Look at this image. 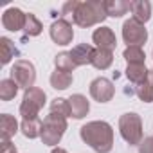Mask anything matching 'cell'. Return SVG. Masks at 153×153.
<instances>
[{
  "label": "cell",
  "instance_id": "6da1fadb",
  "mask_svg": "<svg viewBox=\"0 0 153 153\" xmlns=\"http://www.w3.org/2000/svg\"><path fill=\"white\" fill-rule=\"evenodd\" d=\"M79 137L96 153H110L114 148V130L106 121H90L79 130Z\"/></svg>",
  "mask_w": 153,
  "mask_h": 153
},
{
  "label": "cell",
  "instance_id": "7a4b0ae2",
  "mask_svg": "<svg viewBox=\"0 0 153 153\" xmlns=\"http://www.w3.org/2000/svg\"><path fill=\"white\" fill-rule=\"evenodd\" d=\"M106 7L105 2L101 0H87V2H79L74 11L72 22L79 27H92L106 20Z\"/></svg>",
  "mask_w": 153,
  "mask_h": 153
},
{
  "label": "cell",
  "instance_id": "3957f363",
  "mask_svg": "<svg viewBox=\"0 0 153 153\" xmlns=\"http://www.w3.org/2000/svg\"><path fill=\"white\" fill-rule=\"evenodd\" d=\"M67 117H61V115H56V114H51L43 119V126H42V142L45 146H58L65 130H67Z\"/></svg>",
  "mask_w": 153,
  "mask_h": 153
},
{
  "label": "cell",
  "instance_id": "277c9868",
  "mask_svg": "<svg viewBox=\"0 0 153 153\" xmlns=\"http://www.w3.org/2000/svg\"><path fill=\"white\" fill-rule=\"evenodd\" d=\"M119 133L130 146L140 144L142 142V119H140V115L135 112L123 114L119 117Z\"/></svg>",
  "mask_w": 153,
  "mask_h": 153
},
{
  "label": "cell",
  "instance_id": "5b68a950",
  "mask_svg": "<svg viewBox=\"0 0 153 153\" xmlns=\"http://www.w3.org/2000/svg\"><path fill=\"white\" fill-rule=\"evenodd\" d=\"M45 99H47L45 92L42 88H38V87H33V88L25 90L24 99L20 103V115H22V119H34V117H38L40 110L45 106Z\"/></svg>",
  "mask_w": 153,
  "mask_h": 153
},
{
  "label": "cell",
  "instance_id": "8992f818",
  "mask_svg": "<svg viewBox=\"0 0 153 153\" xmlns=\"http://www.w3.org/2000/svg\"><path fill=\"white\" fill-rule=\"evenodd\" d=\"M11 79L16 81L20 88H33L36 81V68L31 61L27 59H16L15 65L11 67Z\"/></svg>",
  "mask_w": 153,
  "mask_h": 153
},
{
  "label": "cell",
  "instance_id": "52a82bcc",
  "mask_svg": "<svg viewBox=\"0 0 153 153\" xmlns=\"http://www.w3.org/2000/svg\"><path fill=\"white\" fill-rule=\"evenodd\" d=\"M123 40L128 47H142L148 40V31L144 24L130 18L123 24Z\"/></svg>",
  "mask_w": 153,
  "mask_h": 153
},
{
  "label": "cell",
  "instance_id": "ba28073f",
  "mask_svg": "<svg viewBox=\"0 0 153 153\" xmlns=\"http://www.w3.org/2000/svg\"><path fill=\"white\" fill-rule=\"evenodd\" d=\"M88 90H90L92 99L97 101V103H108V101H112V97L115 96V87H114V83H112L110 79H106V78H96V79L90 83Z\"/></svg>",
  "mask_w": 153,
  "mask_h": 153
},
{
  "label": "cell",
  "instance_id": "9c48e42d",
  "mask_svg": "<svg viewBox=\"0 0 153 153\" xmlns=\"http://www.w3.org/2000/svg\"><path fill=\"white\" fill-rule=\"evenodd\" d=\"M49 34L52 38L54 43L58 45H68L72 43V38H74V29H72V24L65 18H58L56 22H52L51 29H49Z\"/></svg>",
  "mask_w": 153,
  "mask_h": 153
},
{
  "label": "cell",
  "instance_id": "30bf717a",
  "mask_svg": "<svg viewBox=\"0 0 153 153\" xmlns=\"http://www.w3.org/2000/svg\"><path fill=\"white\" fill-rule=\"evenodd\" d=\"M25 22H27V13H24L18 7H9L2 15V25H4V29H7L11 33L24 31L25 29Z\"/></svg>",
  "mask_w": 153,
  "mask_h": 153
},
{
  "label": "cell",
  "instance_id": "8fae6325",
  "mask_svg": "<svg viewBox=\"0 0 153 153\" xmlns=\"http://www.w3.org/2000/svg\"><path fill=\"white\" fill-rule=\"evenodd\" d=\"M92 40L97 45V49H106V51H112L114 52L115 47H117V38H115L114 31L110 27H105V25L94 31Z\"/></svg>",
  "mask_w": 153,
  "mask_h": 153
},
{
  "label": "cell",
  "instance_id": "7c38bea8",
  "mask_svg": "<svg viewBox=\"0 0 153 153\" xmlns=\"http://www.w3.org/2000/svg\"><path fill=\"white\" fill-rule=\"evenodd\" d=\"M94 47L90 43H79L70 51V58L76 63V67H83V65H92V56H94Z\"/></svg>",
  "mask_w": 153,
  "mask_h": 153
},
{
  "label": "cell",
  "instance_id": "4fadbf2b",
  "mask_svg": "<svg viewBox=\"0 0 153 153\" xmlns=\"http://www.w3.org/2000/svg\"><path fill=\"white\" fill-rule=\"evenodd\" d=\"M68 103H70V117H74V119H83L90 112V103L87 101V97L83 94L70 96Z\"/></svg>",
  "mask_w": 153,
  "mask_h": 153
},
{
  "label": "cell",
  "instance_id": "5bb4252c",
  "mask_svg": "<svg viewBox=\"0 0 153 153\" xmlns=\"http://www.w3.org/2000/svg\"><path fill=\"white\" fill-rule=\"evenodd\" d=\"M131 18H135L140 24H146L151 18V4L148 0H133L131 2Z\"/></svg>",
  "mask_w": 153,
  "mask_h": 153
},
{
  "label": "cell",
  "instance_id": "9a60e30c",
  "mask_svg": "<svg viewBox=\"0 0 153 153\" xmlns=\"http://www.w3.org/2000/svg\"><path fill=\"white\" fill-rule=\"evenodd\" d=\"M105 7H106V15L108 16L121 18L123 15H126L131 9V2L130 0H106Z\"/></svg>",
  "mask_w": 153,
  "mask_h": 153
},
{
  "label": "cell",
  "instance_id": "2e32d148",
  "mask_svg": "<svg viewBox=\"0 0 153 153\" xmlns=\"http://www.w3.org/2000/svg\"><path fill=\"white\" fill-rule=\"evenodd\" d=\"M16 131H18V123L13 115L9 114L0 115V135H2V140H11V137Z\"/></svg>",
  "mask_w": 153,
  "mask_h": 153
},
{
  "label": "cell",
  "instance_id": "e0dca14e",
  "mask_svg": "<svg viewBox=\"0 0 153 153\" xmlns=\"http://www.w3.org/2000/svg\"><path fill=\"white\" fill-rule=\"evenodd\" d=\"M42 126H43V123L40 121V117H34V119H22L20 130H22L24 137H27V139H36V137H42Z\"/></svg>",
  "mask_w": 153,
  "mask_h": 153
},
{
  "label": "cell",
  "instance_id": "ac0fdd59",
  "mask_svg": "<svg viewBox=\"0 0 153 153\" xmlns=\"http://www.w3.org/2000/svg\"><path fill=\"white\" fill-rule=\"evenodd\" d=\"M112 63H114V52L112 51H106V49H96L94 51L92 65L97 70H106Z\"/></svg>",
  "mask_w": 153,
  "mask_h": 153
},
{
  "label": "cell",
  "instance_id": "d6986e66",
  "mask_svg": "<svg viewBox=\"0 0 153 153\" xmlns=\"http://www.w3.org/2000/svg\"><path fill=\"white\" fill-rule=\"evenodd\" d=\"M148 74H149V70L146 68V65H128L126 67V78H128V81L135 83L137 87L146 81Z\"/></svg>",
  "mask_w": 153,
  "mask_h": 153
},
{
  "label": "cell",
  "instance_id": "ffe728a7",
  "mask_svg": "<svg viewBox=\"0 0 153 153\" xmlns=\"http://www.w3.org/2000/svg\"><path fill=\"white\" fill-rule=\"evenodd\" d=\"M135 94L140 101L144 103H153V70H149L148 78L144 83H140L137 88H135Z\"/></svg>",
  "mask_w": 153,
  "mask_h": 153
},
{
  "label": "cell",
  "instance_id": "44dd1931",
  "mask_svg": "<svg viewBox=\"0 0 153 153\" xmlns=\"http://www.w3.org/2000/svg\"><path fill=\"white\" fill-rule=\"evenodd\" d=\"M72 81H74V78H72V74H68V72L54 70L51 74V87L56 88V90H67L72 85Z\"/></svg>",
  "mask_w": 153,
  "mask_h": 153
},
{
  "label": "cell",
  "instance_id": "7402d4cb",
  "mask_svg": "<svg viewBox=\"0 0 153 153\" xmlns=\"http://www.w3.org/2000/svg\"><path fill=\"white\" fill-rule=\"evenodd\" d=\"M123 58L126 59L128 65H146V54L142 47H126Z\"/></svg>",
  "mask_w": 153,
  "mask_h": 153
},
{
  "label": "cell",
  "instance_id": "603a6c76",
  "mask_svg": "<svg viewBox=\"0 0 153 153\" xmlns=\"http://www.w3.org/2000/svg\"><path fill=\"white\" fill-rule=\"evenodd\" d=\"M0 52H2V65H7L15 56H18V51H16L13 40H9L7 36L0 38Z\"/></svg>",
  "mask_w": 153,
  "mask_h": 153
},
{
  "label": "cell",
  "instance_id": "cb8c5ba5",
  "mask_svg": "<svg viewBox=\"0 0 153 153\" xmlns=\"http://www.w3.org/2000/svg\"><path fill=\"white\" fill-rule=\"evenodd\" d=\"M18 85H16V81H13L11 78L9 79H2L0 81V99L2 101H11V99H15L16 97V94H18Z\"/></svg>",
  "mask_w": 153,
  "mask_h": 153
},
{
  "label": "cell",
  "instance_id": "d4e9b609",
  "mask_svg": "<svg viewBox=\"0 0 153 153\" xmlns=\"http://www.w3.org/2000/svg\"><path fill=\"white\" fill-rule=\"evenodd\" d=\"M54 65H56V70H61V72H72L76 68V63L72 61L70 58V52H59L56 58H54Z\"/></svg>",
  "mask_w": 153,
  "mask_h": 153
},
{
  "label": "cell",
  "instance_id": "484cf974",
  "mask_svg": "<svg viewBox=\"0 0 153 153\" xmlns=\"http://www.w3.org/2000/svg\"><path fill=\"white\" fill-rule=\"evenodd\" d=\"M51 114L61 115V117H70V103L65 97H56L51 103Z\"/></svg>",
  "mask_w": 153,
  "mask_h": 153
},
{
  "label": "cell",
  "instance_id": "4316f807",
  "mask_svg": "<svg viewBox=\"0 0 153 153\" xmlns=\"http://www.w3.org/2000/svg\"><path fill=\"white\" fill-rule=\"evenodd\" d=\"M42 29H43V25H42V22L33 15V13H27V22H25V34L27 36H38L40 33H42Z\"/></svg>",
  "mask_w": 153,
  "mask_h": 153
},
{
  "label": "cell",
  "instance_id": "83f0119b",
  "mask_svg": "<svg viewBox=\"0 0 153 153\" xmlns=\"http://www.w3.org/2000/svg\"><path fill=\"white\" fill-rule=\"evenodd\" d=\"M78 4H79V0H68V2H65L63 7H61V16H63V18H67V16L72 18L76 7H78Z\"/></svg>",
  "mask_w": 153,
  "mask_h": 153
},
{
  "label": "cell",
  "instance_id": "f1b7e54d",
  "mask_svg": "<svg viewBox=\"0 0 153 153\" xmlns=\"http://www.w3.org/2000/svg\"><path fill=\"white\" fill-rule=\"evenodd\" d=\"M139 153H153V137H146L139 144Z\"/></svg>",
  "mask_w": 153,
  "mask_h": 153
},
{
  "label": "cell",
  "instance_id": "f546056e",
  "mask_svg": "<svg viewBox=\"0 0 153 153\" xmlns=\"http://www.w3.org/2000/svg\"><path fill=\"white\" fill-rule=\"evenodd\" d=\"M0 153H16V146L11 140H2L0 142Z\"/></svg>",
  "mask_w": 153,
  "mask_h": 153
},
{
  "label": "cell",
  "instance_id": "4dcf8cb0",
  "mask_svg": "<svg viewBox=\"0 0 153 153\" xmlns=\"http://www.w3.org/2000/svg\"><path fill=\"white\" fill-rule=\"evenodd\" d=\"M51 153H68L67 149H63V148H59V146H56V148H52V151Z\"/></svg>",
  "mask_w": 153,
  "mask_h": 153
}]
</instances>
